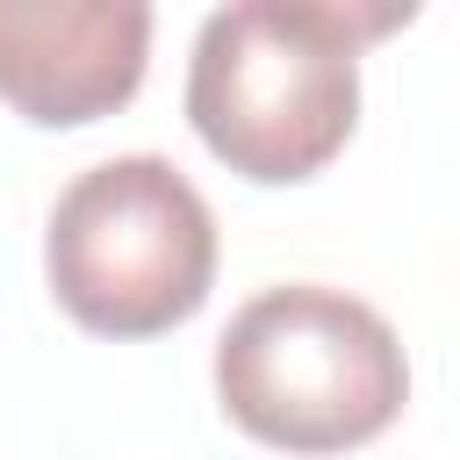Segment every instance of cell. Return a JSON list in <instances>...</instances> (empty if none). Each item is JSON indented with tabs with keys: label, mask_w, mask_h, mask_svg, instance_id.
Returning <instances> with one entry per match:
<instances>
[{
	"label": "cell",
	"mask_w": 460,
	"mask_h": 460,
	"mask_svg": "<svg viewBox=\"0 0 460 460\" xmlns=\"http://www.w3.org/2000/svg\"><path fill=\"white\" fill-rule=\"evenodd\" d=\"M417 22L410 0H237L187 58V122L237 180H316L359 122V50Z\"/></svg>",
	"instance_id": "1"
},
{
	"label": "cell",
	"mask_w": 460,
	"mask_h": 460,
	"mask_svg": "<svg viewBox=\"0 0 460 460\" xmlns=\"http://www.w3.org/2000/svg\"><path fill=\"white\" fill-rule=\"evenodd\" d=\"M223 417L273 453H352L381 438L410 402V359L395 323L323 280L252 295L216 338Z\"/></svg>",
	"instance_id": "2"
},
{
	"label": "cell",
	"mask_w": 460,
	"mask_h": 460,
	"mask_svg": "<svg viewBox=\"0 0 460 460\" xmlns=\"http://www.w3.org/2000/svg\"><path fill=\"white\" fill-rule=\"evenodd\" d=\"M43 273L79 331L158 338L187 323L216 288V216L172 158H101L58 194Z\"/></svg>",
	"instance_id": "3"
},
{
	"label": "cell",
	"mask_w": 460,
	"mask_h": 460,
	"mask_svg": "<svg viewBox=\"0 0 460 460\" xmlns=\"http://www.w3.org/2000/svg\"><path fill=\"white\" fill-rule=\"evenodd\" d=\"M151 7L137 0H0V101L36 129H79L137 101Z\"/></svg>",
	"instance_id": "4"
}]
</instances>
